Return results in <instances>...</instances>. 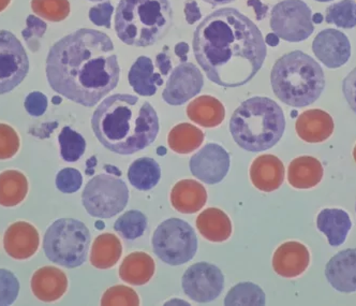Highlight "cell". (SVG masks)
Segmentation results:
<instances>
[{
	"mask_svg": "<svg viewBox=\"0 0 356 306\" xmlns=\"http://www.w3.org/2000/svg\"><path fill=\"white\" fill-rule=\"evenodd\" d=\"M193 47L207 78L223 88H239L252 80L267 54L260 29L234 8L204 17L195 29Z\"/></svg>",
	"mask_w": 356,
	"mask_h": 306,
	"instance_id": "cell-1",
	"label": "cell"
},
{
	"mask_svg": "<svg viewBox=\"0 0 356 306\" xmlns=\"http://www.w3.org/2000/svg\"><path fill=\"white\" fill-rule=\"evenodd\" d=\"M120 68L106 33L81 29L57 41L47 58L49 86L67 99L92 108L115 90Z\"/></svg>",
	"mask_w": 356,
	"mask_h": 306,
	"instance_id": "cell-2",
	"label": "cell"
},
{
	"mask_svg": "<svg viewBox=\"0 0 356 306\" xmlns=\"http://www.w3.org/2000/svg\"><path fill=\"white\" fill-rule=\"evenodd\" d=\"M92 128L98 141L118 155H131L152 144L159 132L157 112L136 96L115 94L99 104Z\"/></svg>",
	"mask_w": 356,
	"mask_h": 306,
	"instance_id": "cell-3",
	"label": "cell"
},
{
	"mask_svg": "<svg viewBox=\"0 0 356 306\" xmlns=\"http://www.w3.org/2000/svg\"><path fill=\"white\" fill-rule=\"evenodd\" d=\"M229 126L239 147L259 153L272 149L280 141L286 129V118L274 100L252 97L235 110Z\"/></svg>",
	"mask_w": 356,
	"mask_h": 306,
	"instance_id": "cell-4",
	"label": "cell"
},
{
	"mask_svg": "<svg viewBox=\"0 0 356 306\" xmlns=\"http://www.w3.org/2000/svg\"><path fill=\"white\" fill-rule=\"evenodd\" d=\"M273 92L279 100L294 108L316 102L325 86L324 72L316 61L302 51L280 57L270 72Z\"/></svg>",
	"mask_w": 356,
	"mask_h": 306,
	"instance_id": "cell-5",
	"label": "cell"
},
{
	"mask_svg": "<svg viewBox=\"0 0 356 306\" xmlns=\"http://www.w3.org/2000/svg\"><path fill=\"white\" fill-rule=\"evenodd\" d=\"M114 24L118 38L127 45L150 47L169 33L173 10L169 0H120Z\"/></svg>",
	"mask_w": 356,
	"mask_h": 306,
	"instance_id": "cell-6",
	"label": "cell"
},
{
	"mask_svg": "<svg viewBox=\"0 0 356 306\" xmlns=\"http://www.w3.org/2000/svg\"><path fill=\"white\" fill-rule=\"evenodd\" d=\"M90 232L78 219L61 218L49 226L43 239L45 256L65 268L82 266L87 259Z\"/></svg>",
	"mask_w": 356,
	"mask_h": 306,
	"instance_id": "cell-7",
	"label": "cell"
},
{
	"mask_svg": "<svg viewBox=\"0 0 356 306\" xmlns=\"http://www.w3.org/2000/svg\"><path fill=\"white\" fill-rule=\"evenodd\" d=\"M152 244L156 256L170 266L187 264L197 250L195 230L179 218L167 219L160 224L154 232Z\"/></svg>",
	"mask_w": 356,
	"mask_h": 306,
	"instance_id": "cell-8",
	"label": "cell"
},
{
	"mask_svg": "<svg viewBox=\"0 0 356 306\" xmlns=\"http://www.w3.org/2000/svg\"><path fill=\"white\" fill-rule=\"evenodd\" d=\"M129 200V189L122 179L111 175L92 177L85 186L82 203L89 215L111 218L122 212Z\"/></svg>",
	"mask_w": 356,
	"mask_h": 306,
	"instance_id": "cell-9",
	"label": "cell"
},
{
	"mask_svg": "<svg viewBox=\"0 0 356 306\" xmlns=\"http://www.w3.org/2000/svg\"><path fill=\"white\" fill-rule=\"evenodd\" d=\"M270 29L279 38L288 42H300L314 31L312 9L302 0H284L272 10Z\"/></svg>",
	"mask_w": 356,
	"mask_h": 306,
	"instance_id": "cell-10",
	"label": "cell"
},
{
	"mask_svg": "<svg viewBox=\"0 0 356 306\" xmlns=\"http://www.w3.org/2000/svg\"><path fill=\"white\" fill-rule=\"evenodd\" d=\"M29 71V59L15 35L0 29V95L17 88Z\"/></svg>",
	"mask_w": 356,
	"mask_h": 306,
	"instance_id": "cell-11",
	"label": "cell"
},
{
	"mask_svg": "<svg viewBox=\"0 0 356 306\" xmlns=\"http://www.w3.org/2000/svg\"><path fill=\"white\" fill-rule=\"evenodd\" d=\"M181 285L190 299L197 303H209L217 299L222 292L225 276L220 268L213 264L197 262L185 272Z\"/></svg>",
	"mask_w": 356,
	"mask_h": 306,
	"instance_id": "cell-12",
	"label": "cell"
},
{
	"mask_svg": "<svg viewBox=\"0 0 356 306\" xmlns=\"http://www.w3.org/2000/svg\"><path fill=\"white\" fill-rule=\"evenodd\" d=\"M204 85L201 71L191 63H183L172 70L162 98L171 106H181L200 94Z\"/></svg>",
	"mask_w": 356,
	"mask_h": 306,
	"instance_id": "cell-13",
	"label": "cell"
},
{
	"mask_svg": "<svg viewBox=\"0 0 356 306\" xmlns=\"http://www.w3.org/2000/svg\"><path fill=\"white\" fill-rule=\"evenodd\" d=\"M230 155L222 146L209 143L190 159V171L209 185L220 183L230 170Z\"/></svg>",
	"mask_w": 356,
	"mask_h": 306,
	"instance_id": "cell-14",
	"label": "cell"
},
{
	"mask_svg": "<svg viewBox=\"0 0 356 306\" xmlns=\"http://www.w3.org/2000/svg\"><path fill=\"white\" fill-rule=\"evenodd\" d=\"M312 51L324 66L336 69L347 64L351 56V45L347 35L341 31L324 29L314 38Z\"/></svg>",
	"mask_w": 356,
	"mask_h": 306,
	"instance_id": "cell-15",
	"label": "cell"
},
{
	"mask_svg": "<svg viewBox=\"0 0 356 306\" xmlns=\"http://www.w3.org/2000/svg\"><path fill=\"white\" fill-rule=\"evenodd\" d=\"M309 262V250L298 242H286L280 245L273 257L275 272L286 278L302 275L307 270Z\"/></svg>",
	"mask_w": 356,
	"mask_h": 306,
	"instance_id": "cell-16",
	"label": "cell"
},
{
	"mask_svg": "<svg viewBox=\"0 0 356 306\" xmlns=\"http://www.w3.org/2000/svg\"><path fill=\"white\" fill-rule=\"evenodd\" d=\"M325 276L334 289L343 293L356 291V248L338 252L327 262Z\"/></svg>",
	"mask_w": 356,
	"mask_h": 306,
	"instance_id": "cell-17",
	"label": "cell"
},
{
	"mask_svg": "<svg viewBox=\"0 0 356 306\" xmlns=\"http://www.w3.org/2000/svg\"><path fill=\"white\" fill-rule=\"evenodd\" d=\"M40 238L37 229L25 222L12 224L3 236L6 252L17 260L29 259L37 252Z\"/></svg>",
	"mask_w": 356,
	"mask_h": 306,
	"instance_id": "cell-18",
	"label": "cell"
},
{
	"mask_svg": "<svg viewBox=\"0 0 356 306\" xmlns=\"http://www.w3.org/2000/svg\"><path fill=\"white\" fill-rule=\"evenodd\" d=\"M333 118L319 108L308 110L298 116L296 129L298 137L308 143H320L327 140L334 132Z\"/></svg>",
	"mask_w": 356,
	"mask_h": 306,
	"instance_id": "cell-19",
	"label": "cell"
},
{
	"mask_svg": "<svg viewBox=\"0 0 356 306\" xmlns=\"http://www.w3.org/2000/svg\"><path fill=\"white\" fill-rule=\"evenodd\" d=\"M284 166L274 155H262L250 167L253 186L264 193H272L282 186L284 181Z\"/></svg>",
	"mask_w": 356,
	"mask_h": 306,
	"instance_id": "cell-20",
	"label": "cell"
},
{
	"mask_svg": "<svg viewBox=\"0 0 356 306\" xmlns=\"http://www.w3.org/2000/svg\"><path fill=\"white\" fill-rule=\"evenodd\" d=\"M67 288L68 280L66 274L54 266L39 268L31 278V290L40 301H57L65 295Z\"/></svg>",
	"mask_w": 356,
	"mask_h": 306,
	"instance_id": "cell-21",
	"label": "cell"
},
{
	"mask_svg": "<svg viewBox=\"0 0 356 306\" xmlns=\"http://www.w3.org/2000/svg\"><path fill=\"white\" fill-rule=\"evenodd\" d=\"M207 189L193 179L178 182L171 191L172 205L176 211L183 214L199 212L207 204Z\"/></svg>",
	"mask_w": 356,
	"mask_h": 306,
	"instance_id": "cell-22",
	"label": "cell"
},
{
	"mask_svg": "<svg viewBox=\"0 0 356 306\" xmlns=\"http://www.w3.org/2000/svg\"><path fill=\"white\" fill-rule=\"evenodd\" d=\"M316 227L325 234L330 246H340L345 243L352 228L349 215L339 209H324L318 215Z\"/></svg>",
	"mask_w": 356,
	"mask_h": 306,
	"instance_id": "cell-23",
	"label": "cell"
},
{
	"mask_svg": "<svg viewBox=\"0 0 356 306\" xmlns=\"http://www.w3.org/2000/svg\"><path fill=\"white\" fill-rule=\"evenodd\" d=\"M128 80L134 92L143 97L154 96L158 86L163 84L161 74L155 71L152 59L140 56L130 69Z\"/></svg>",
	"mask_w": 356,
	"mask_h": 306,
	"instance_id": "cell-24",
	"label": "cell"
},
{
	"mask_svg": "<svg viewBox=\"0 0 356 306\" xmlns=\"http://www.w3.org/2000/svg\"><path fill=\"white\" fill-rule=\"evenodd\" d=\"M322 163L312 156L296 158L289 166V184L294 188H312L322 181Z\"/></svg>",
	"mask_w": 356,
	"mask_h": 306,
	"instance_id": "cell-25",
	"label": "cell"
},
{
	"mask_svg": "<svg viewBox=\"0 0 356 306\" xmlns=\"http://www.w3.org/2000/svg\"><path fill=\"white\" fill-rule=\"evenodd\" d=\"M197 228L201 236L211 242H225L232 234L230 218L216 207H209L197 216Z\"/></svg>",
	"mask_w": 356,
	"mask_h": 306,
	"instance_id": "cell-26",
	"label": "cell"
},
{
	"mask_svg": "<svg viewBox=\"0 0 356 306\" xmlns=\"http://www.w3.org/2000/svg\"><path fill=\"white\" fill-rule=\"evenodd\" d=\"M155 261L146 252H132L127 256L120 268V277L134 286L145 285L155 274Z\"/></svg>",
	"mask_w": 356,
	"mask_h": 306,
	"instance_id": "cell-27",
	"label": "cell"
},
{
	"mask_svg": "<svg viewBox=\"0 0 356 306\" xmlns=\"http://www.w3.org/2000/svg\"><path fill=\"white\" fill-rule=\"evenodd\" d=\"M187 115L202 127L213 128L220 125L225 120V110L218 99L211 96H201L190 102Z\"/></svg>",
	"mask_w": 356,
	"mask_h": 306,
	"instance_id": "cell-28",
	"label": "cell"
},
{
	"mask_svg": "<svg viewBox=\"0 0 356 306\" xmlns=\"http://www.w3.org/2000/svg\"><path fill=\"white\" fill-rule=\"evenodd\" d=\"M122 254V243L115 234H101L92 244L90 264L95 268L106 270L115 266Z\"/></svg>",
	"mask_w": 356,
	"mask_h": 306,
	"instance_id": "cell-29",
	"label": "cell"
},
{
	"mask_svg": "<svg viewBox=\"0 0 356 306\" xmlns=\"http://www.w3.org/2000/svg\"><path fill=\"white\" fill-rule=\"evenodd\" d=\"M29 181L23 173L8 170L0 175V205L15 207L26 198Z\"/></svg>",
	"mask_w": 356,
	"mask_h": 306,
	"instance_id": "cell-30",
	"label": "cell"
},
{
	"mask_svg": "<svg viewBox=\"0 0 356 306\" xmlns=\"http://www.w3.org/2000/svg\"><path fill=\"white\" fill-rule=\"evenodd\" d=\"M161 169L159 163L149 157L138 158L128 170V179L134 188L147 191L159 183Z\"/></svg>",
	"mask_w": 356,
	"mask_h": 306,
	"instance_id": "cell-31",
	"label": "cell"
},
{
	"mask_svg": "<svg viewBox=\"0 0 356 306\" xmlns=\"http://www.w3.org/2000/svg\"><path fill=\"white\" fill-rule=\"evenodd\" d=\"M204 140V134L201 129L191 124H179L170 131L168 144L175 153L190 154L201 146Z\"/></svg>",
	"mask_w": 356,
	"mask_h": 306,
	"instance_id": "cell-32",
	"label": "cell"
},
{
	"mask_svg": "<svg viewBox=\"0 0 356 306\" xmlns=\"http://www.w3.org/2000/svg\"><path fill=\"white\" fill-rule=\"evenodd\" d=\"M227 306L265 305V293L256 284L241 283L227 292L225 299Z\"/></svg>",
	"mask_w": 356,
	"mask_h": 306,
	"instance_id": "cell-33",
	"label": "cell"
},
{
	"mask_svg": "<svg viewBox=\"0 0 356 306\" xmlns=\"http://www.w3.org/2000/svg\"><path fill=\"white\" fill-rule=\"evenodd\" d=\"M147 229V217L140 211L131 210L124 213L114 224V230L126 240H136L143 236Z\"/></svg>",
	"mask_w": 356,
	"mask_h": 306,
	"instance_id": "cell-34",
	"label": "cell"
},
{
	"mask_svg": "<svg viewBox=\"0 0 356 306\" xmlns=\"http://www.w3.org/2000/svg\"><path fill=\"white\" fill-rule=\"evenodd\" d=\"M61 158L68 163L78 161L86 151V141L79 132L63 127L59 134Z\"/></svg>",
	"mask_w": 356,
	"mask_h": 306,
	"instance_id": "cell-35",
	"label": "cell"
},
{
	"mask_svg": "<svg viewBox=\"0 0 356 306\" xmlns=\"http://www.w3.org/2000/svg\"><path fill=\"white\" fill-rule=\"evenodd\" d=\"M325 21L340 29H350L356 26V3L354 0H341L326 9Z\"/></svg>",
	"mask_w": 356,
	"mask_h": 306,
	"instance_id": "cell-36",
	"label": "cell"
},
{
	"mask_svg": "<svg viewBox=\"0 0 356 306\" xmlns=\"http://www.w3.org/2000/svg\"><path fill=\"white\" fill-rule=\"evenodd\" d=\"M31 8L41 19L54 23L65 21L70 15L68 0H33Z\"/></svg>",
	"mask_w": 356,
	"mask_h": 306,
	"instance_id": "cell-37",
	"label": "cell"
},
{
	"mask_svg": "<svg viewBox=\"0 0 356 306\" xmlns=\"http://www.w3.org/2000/svg\"><path fill=\"white\" fill-rule=\"evenodd\" d=\"M100 303L104 306H138L140 304V299L134 289L120 285L106 290Z\"/></svg>",
	"mask_w": 356,
	"mask_h": 306,
	"instance_id": "cell-38",
	"label": "cell"
},
{
	"mask_svg": "<svg viewBox=\"0 0 356 306\" xmlns=\"http://www.w3.org/2000/svg\"><path fill=\"white\" fill-rule=\"evenodd\" d=\"M19 292V283L12 272L0 268V306L15 303Z\"/></svg>",
	"mask_w": 356,
	"mask_h": 306,
	"instance_id": "cell-39",
	"label": "cell"
},
{
	"mask_svg": "<svg viewBox=\"0 0 356 306\" xmlns=\"http://www.w3.org/2000/svg\"><path fill=\"white\" fill-rule=\"evenodd\" d=\"M19 138L11 126L0 124V161L15 157L19 152Z\"/></svg>",
	"mask_w": 356,
	"mask_h": 306,
	"instance_id": "cell-40",
	"label": "cell"
},
{
	"mask_svg": "<svg viewBox=\"0 0 356 306\" xmlns=\"http://www.w3.org/2000/svg\"><path fill=\"white\" fill-rule=\"evenodd\" d=\"M83 177L74 168H65L56 177V187L63 193H73L81 188Z\"/></svg>",
	"mask_w": 356,
	"mask_h": 306,
	"instance_id": "cell-41",
	"label": "cell"
},
{
	"mask_svg": "<svg viewBox=\"0 0 356 306\" xmlns=\"http://www.w3.org/2000/svg\"><path fill=\"white\" fill-rule=\"evenodd\" d=\"M113 12H114V7L112 3L110 1H104L89 10V19L97 26L110 29Z\"/></svg>",
	"mask_w": 356,
	"mask_h": 306,
	"instance_id": "cell-42",
	"label": "cell"
},
{
	"mask_svg": "<svg viewBox=\"0 0 356 306\" xmlns=\"http://www.w3.org/2000/svg\"><path fill=\"white\" fill-rule=\"evenodd\" d=\"M47 25L42 19H38L33 15H29L27 19L26 29L22 31L24 39L29 43V47H31V43H38V39L42 38L45 31H47Z\"/></svg>",
	"mask_w": 356,
	"mask_h": 306,
	"instance_id": "cell-43",
	"label": "cell"
},
{
	"mask_svg": "<svg viewBox=\"0 0 356 306\" xmlns=\"http://www.w3.org/2000/svg\"><path fill=\"white\" fill-rule=\"evenodd\" d=\"M24 106L29 112V115L39 118L43 115L47 108V98L44 94L40 92H33L27 95Z\"/></svg>",
	"mask_w": 356,
	"mask_h": 306,
	"instance_id": "cell-44",
	"label": "cell"
},
{
	"mask_svg": "<svg viewBox=\"0 0 356 306\" xmlns=\"http://www.w3.org/2000/svg\"><path fill=\"white\" fill-rule=\"evenodd\" d=\"M342 92L350 108L356 113V67L342 82Z\"/></svg>",
	"mask_w": 356,
	"mask_h": 306,
	"instance_id": "cell-45",
	"label": "cell"
},
{
	"mask_svg": "<svg viewBox=\"0 0 356 306\" xmlns=\"http://www.w3.org/2000/svg\"><path fill=\"white\" fill-rule=\"evenodd\" d=\"M186 21L190 25H193L195 22L202 19L201 10L195 0H187L185 3Z\"/></svg>",
	"mask_w": 356,
	"mask_h": 306,
	"instance_id": "cell-46",
	"label": "cell"
},
{
	"mask_svg": "<svg viewBox=\"0 0 356 306\" xmlns=\"http://www.w3.org/2000/svg\"><path fill=\"white\" fill-rule=\"evenodd\" d=\"M156 65H157L162 76H168L170 71L172 70L171 58L165 52H162L157 55V57H156Z\"/></svg>",
	"mask_w": 356,
	"mask_h": 306,
	"instance_id": "cell-47",
	"label": "cell"
},
{
	"mask_svg": "<svg viewBox=\"0 0 356 306\" xmlns=\"http://www.w3.org/2000/svg\"><path fill=\"white\" fill-rule=\"evenodd\" d=\"M247 5H248L249 7L253 8L258 21H262L263 19H265V17L267 15V12H268V7L264 5L261 0H248Z\"/></svg>",
	"mask_w": 356,
	"mask_h": 306,
	"instance_id": "cell-48",
	"label": "cell"
},
{
	"mask_svg": "<svg viewBox=\"0 0 356 306\" xmlns=\"http://www.w3.org/2000/svg\"><path fill=\"white\" fill-rule=\"evenodd\" d=\"M188 52H189V45L185 42L178 43L175 45L176 56L181 58V63H186L188 58Z\"/></svg>",
	"mask_w": 356,
	"mask_h": 306,
	"instance_id": "cell-49",
	"label": "cell"
},
{
	"mask_svg": "<svg viewBox=\"0 0 356 306\" xmlns=\"http://www.w3.org/2000/svg\"><path fill=\"white\" fill-rule=\"evenodd\" d=\"M279 40H280V38H279L276 33H268L265 37V43L267 45H270V47H277L279 45Z\"/></svg>",
	"mask_w": 356,
	"mask_h": 306,
	"instance_id": "cell-50",
	"label": "cell"
},
{
	"mask_svg": "<svg viewBox=\"0 0 356 306\" xmlns=\"http://www.w3.org/2000/svg\"><path fill=\"white\" fill-rule=\"evenodd\" d=\"M203 1L211 6H222L233 3L235 0H203Z\"/></svg>",
	"mask_w": 356,
	"mask_h": 306,
	"instance_id": "cell-51",
	"label": "cell"
},
{
	"mask_svg": "<svg viewBox=\"0 0 356 306\" xmlns=\"http://www.w3.org/2000/svg\"><path fill=\"white\" fill-rule=\"evenodd\" d=\"M11 3V0H0V12L7 9L8 6Z\"/></svg>",
	"mask_w": 356,
	"mask_h": 306,
	"instance_id": "cell-52",
	"label": "cell"
},
{
	"mask_svg": "<svg viewBox=\"0 0 356 306\" xmlns=\"http://www.w3.org/2000/svg\"><path fill=\"white\" fill-rule=\"evenodd\" d=\"M312 21L316 24L321 23V22L323 21V17H322L321 13H316V15H314V17H312Z\"/></svg>",
	"mask_w": 356,
	"mask_h": 306,
	"instance_id": "cell-53",
	"label": "cell"
},
{
	"mask_svg": "<svg viewBox=\"0 0 356 306\" xmlns=\"http://www.w3.org/2000/svg\"><path fill=\"white\" fill-rule=\"evenodd\" d=\"M53 102H54V104H59V102H61V99L60 98H58V97H54Z\"/></svg>",
	"mask_w": 356,
	"mask_h": 306,
	"instance_id": "cell-54",
	"label": "cell"
},
{
	"mask_svg": "<svg viewBox=\"0 0 356 306\" xmlns=\"http://www.w3.org/2000/svg\"><path fill=\"white\" fill-rule=\"evenodd\" d=\"M353 157H354V161H355V163H356V145H355V147H354Z\"/></svg>",
	"mask_w": 356,
	"mask_h": 306,
	"instance_id": "cell-55",
	"label": "cell"
},
{
	"mask_svg": "<svg viewBox=\"0 0 356 306\" xmlns=\"http://www.w3.org/2000/svg\"><path fill=\"white\" fill-rule=\"evenodd\" d=\"M316 1H319V3H328V1H332V0H316Z\"/></svg>",
	"mask_w": 356,
	"mask_h": 306,
	"instance_id": "cell-56",
	"label": "cell"
},
{
	"mask_svg": "<svg viewBox=\"0 0 356 306\" xmlns=\"http://www.w3.org/2000/svg\"><path fill=\"white\" fill-rule=\"evenodd\" d=\"M88 1H104V0H88Z\"/></svg>",
	"mask_w": 356,
	"mask_h": 306,
	"instance_id": "cell-57",
	"label": "cell"
},
{
	"mask_svg": "<svg viewBox=\"0 0 356 306\" xmlns=\"http://www.w3.org/2000/svg\"><path fill=\"white\" fill-rule=\"evenodd\" d=\"M355 212H356V204H355Z\"/></svg>",
	"mask_w": 356,
	"mask_h": 306,
	"instance_id": "cell-58",
	"label": "cell"
}]
</instances>
